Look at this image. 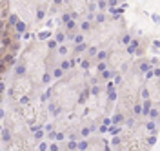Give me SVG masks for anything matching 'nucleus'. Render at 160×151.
Instances as JSON below:
<instances>
[{
	"mask_svg": "<svg viewBox=\"0 0 160 151\" xmlns=\"http://www.w3.org/2000/svg\"><path fill=\"white\" fill-rule=\"evenodd\" d=\"M47 148L51 151H58V144H51V146H47Z\"/></svg>",
	"mask_w": 160,
	"mask_h": 151,
	"instance_id": "c03bdc74",
	"label": "nucleus"
},
{
	"mask_svg": "<svg viewBox=\"0 0 160 151\" xmlns=\"http://www.w3.org/2000/svg\"><path fill=\"white\" fill-rule=\"evenodd\" d=\"M67 138H69V140H77V133H69Z\"/></svg>",
	"mask_w": 160,
	"mask_h": 151,
	"instance_id": "a18cd8bd",
	"label": "nucleus"
},
{
	"mask_svg": "<svg viewBox=\"0 0 160 151\" xmlns=\"http://www.w3.org/2000/svg\"><path fill=\"white\" fill-rule=\"evenodd\" d=\"M7 20H9V26H15V24H17L20 18L17 17V15H9V18H7Z\"/></svg>",
	"mask_w": 160,
	"mask_h": 151,
	"instance_id": "f3484780",
	"label": "nucleus"
},
{
	"mask_svg": "<svg viewBox=\"0 0 160 151\" xmlns=\"http://www.w3.org/2000/svg\"><path fill=\"white\" fill-rule=\"evenodd\" d=\"M122 42H124V44H126V46H127V44L131 42V35H124V37H122Z\"/></svg>",
	"mask_w": 160,
	"mask_h": 151,
	"instance_id": "72a5a7b5",
	"label": "nucleus"
},
{
	"mask_svg": "<svg viewBox=\"0 0 160 151\" xmlns=\"http://www.w3.org/2000/svg\"><path fill=\"white\" fill-rule=\"evenodd\" d=\"M142 98H149V91H147V89H144V91H142Z\"/></svg>",
	"mask_w": 160,
	"mask_h": 151,
	"instance_id": "49530a36",
	"label": "nucleus"
},
{
	"mask_svg": "<svg viewBox=\"0 0 160 151\" xmlns=\"http://www.w3.org/2000/svg\"><path fill=\"white\" fill-rule=\"evenodd\" d=\"M98 71H104V69H107V64H106V60H100L98 62V66H97Z\"/></svg>",
	"mask_w": 160,
	"mask_h": 151,
	"instance_id": "aec40b11",
	"label": "nucleus"
},
{
	"mask_svg": "<svg viewBox=\"0 0 160 151\" xmlns=\"http://www.w3.org/2000/svg\"><path fill=\"white\" fill-rule=\"evenodd\" d=\"M146 128H147V131H155V129H157V124H155V122H147Z\"/></svg>",
	"mask_w": 160,
	"mask_h": 151,
	"instance_id": "c85d7f7f",
	"label": "nucleus"
},
{
	"mask_svg": "<svg viewBox=\"0 0 160 151\" xmlns=\"http://www.w3.org/2000/svg\"><path fill=\"white\" fill-rule=\"evenodd\" d=\"M89 29H91V22H89V20H84L82 22V31H89Z\"/></svg>",
	"mask_w": 160,
	"mask_h": 151,
	"instance_id": "412c9836",
	"label": "nucleus"
},
{
	"mask_svg": "<svg viewBox=\"0 0 160 151\" xmlns=\"http://www.w3.org/2000/svg\"><path fill=\"white\" fill-rule=\"evenodd\" d=\"M2 138H4V142H9V140H11V135H9V129H2Z\"/></svg>",
	"mask_w": 160,
	"mask_h": 151,
	"instance_id": "dca6fc26",
	"label": "nucleus"
},
{
	"mask_svg": "<svg viewBox=\"0 0 160 151\" xmlns=\"http://www.w3.org/2000/svg\"><path fill=\"white\" fill-rule=\"evenodd\" d=\"M100 93V88H98V86H95V88L91 89V95H98Z\"/></svg>",
	"mask_w": 160,
	"mask_h": 151,
	"instance_id": "a19ab883",
	"label": "nucleus"
},
{
	"mask_svg": "<svg viewBox=\"0 0 160 151\" xmlns=\"http://www.w3.org/2000/svg\"><path fill=\"white\" fill-rule=\"evenodd\" d=\"M4 117V111H2V109H0V118H2Z\"/></svg>",
	"mask_w": 160,
	"mask_h": 151,
	"instance_id": "5fc2aeb1",
	"label": "nucleus"
},
{
	"mask_svg": "<svg viewBox=\"0 0 160 151\" xmlns=\"http://www.w3.org/2000/svg\"><path fill=\"white\" fill-rule=\"evenodd\" d=\"M0 104H2V93H0Z\"/></svg>",
	"mask_w": 160,
	"mask_h": 151,
	"instance_id": "6e6d98bb",
	"label": "nucleus"
},
{
	"mask_svg": "<svg viewBox=\"0 0 160 151\" xmlns=\"http://www.w3.org/2000/svg\"><path fill=\"white\" fill-rule=\"evenodd\" d=\"M97 6H98L100 11H104V9L107 7V2H106V0H98V4H97Z\"/></svg>",
	"mask_w": 160,
	"mask_h": 151,
	"instance_id": "4be33fe9",
	"label": "nucleus"
},
{
	"mask_svg": "<svg viewBox=\"0 0 160 151\" xmlns=\"http://www.w3.org/2000/svg\"><path fill=\"white\" fill-rule=\"evenodd\" d=\"M58 53H60V55H66V53H67V47L64 46V44H58Z\"/></svg>",
	"mask_w": 160,
	"mask_h": 151,
	"instance_id": "cd10ccee",
	"label": "nucleus"
},
{
	"mask_svg": "<svg viewBox=\"0 0 160 151\" xmlns=\"http://www.w3.org/2000/svg\"><path fill=\"white\" fill-rule=\"evenodd\" d=\"M38 149H40V151H46V149H47V144H46V142H40V144H38Z\"/></svg>",
	"mask_w": 160,
	"mask_h": 151,
	"instance_id": "4c0bfd02",
	"label": "nucleus"
},
{
	"mask_svg": "<svg viewBox=\"0 0 160 151\" xmlns=\"http://www.w3.org/2000/svg\"><path fill=\"white\" fill-rule=\"evenodd\" d=\"M86 49H87V46H86L84 42H82V44H75V53H77V55H78V53H84Z\"/></svg>",
	"mask_w": 160,
	"mask_h": 151,
	"instance_id": "6e6552de",
	"label": "nucleus"
},
{
	"mask_svg": "<svg viewBox=\"0 0 160 151\" xmlns=\"http://www.w3.org/2000/svg\"><path fill=\"white\" fill-rule=\"evenodd\" d=\"M49 35H51L49 31H42V33L38 35V38H40V40H47V38H49Z\"/></svg>",
	"mask_w": 160,
	"mask_h": 151,
	"instance_id": "a878e982",
	"label": "nucleus"
},
{
	"mask_svg": "<svg viewBox=\"0 0 160 151\" xmlns=\"http://www.w3.org/2000/svg\"><path fill=\"white\" fill-rule=\"evenodd\" d=\"M80 135H82V137H89V135H91V129H89V128H84L82 131H80Z\"/></svg>",
	"mask_w": 160,
	"mask_h": 151,
	"instance_id": "2f4dec72",
	"label": "nucleus"
},
{
	"mask_svg": "<svg viewBox=\"0 0 160 151\" xmlns=\"http://www.w3.org/2000/svg\"><path fill=\"white\" fill-rule=\"evenodd\" d=\"M133 111L137 113V115H140V113H142V106H140V104H137V106L133 108Z\"/></svg>",
	"mask_w": 160,
	"mask_h": 151,
	"instance_id": "c9c22d12",
	"label": "nucleus"
},
{
	"mask_svg": "<svg viewBox=\"0 0 160 151\" xmlns=\"http://www.w3.org/2000/svg\"><path fill=\"white\" fill-rule=\"evenodd\" d=\"M86 51H87V57H89V58H93L95 55H97V51H98V47H95V46H91V47H87Z\"/></svg>",
	"mask_w": 160,
	"mask_h": 151,
	"instance_id": "ddd939ff",
	"label": "nucleus"
},
{
	"mask_svg": "<svg viewBox=\"0 0 160 151\" xmlns=\"http://www.w3.org/2000/svg\"><path fill=\"white\" fill-rule=\"evenodd\" d=\"M11 46V38L7 37V35H4V38H2V47L6 49V47H9Z\"/></svg>",
	"mask_w": 160,
	"mask_h": 151,
	"instance_id": "2eb2a0df",
	"label": "nucleus"
},
{
	"mask_svg": "<svg viewBox=\"0 0 160 151\" xmlns=\"http://www.w3.org/2000/svg\"><path fill=\"white\" fill-rule=\"evenodd\" d=\"M67 20H71V15H69V13H64V15H62V20H60V22H62V24H66Z\"/></svg>",
	"mask_w": 160,
	"mask_h": 151,
	"instance_id": "c756f323",
	"label": "nucleus"
},
{
	"mask_svg": "<svg viewBox=\"0 0 160 151\" xmlns=\"http://www.w3.org/2000/svg\"><path fill=\"white\" fill-rule=\"evenodd\" d=\"M118 144H120V138L115 137V138H113V146H118Z\"/></svg>",
	"mask_w": 160,
	"mask_h": 151,
	"instance_id": "8fccbe9b",
	"label": "nucleus"
},
{
	"mask_svg": "<svg viewBox=\"0 0 160 151\" xmlns=\"http://www.w3.org/2000/svg\"><path fill=\"white\" fill-rule=\"evenodd\" d=\"M104 126H111V118H104Z\"/></svg>",
	"mask_w": 160,
	"mask_h": 151,
	"instance_id": "603ef678",
	"label": "nucleus"
},
{
	"mask_svg": "<svg viewBox=\"0 0 160 151\" xmlns=\"http://www.w3.org/2000/svg\"><path fill=\"white\" fill-rule=\"evenodd\" d=\"M67 149H77V140H69V142H67Z\"/></svg>",
	"mask_w": 160,
	"mask_h": 151,
	"instance_id": "7c9ffc66",
	"label": "nucleus"
},
{
	"mask_svg": "<svg viewBox=\"0 0 160 151\" xmlns=\"http://www.w3.org/2000/svg\"><path fill=\"white\" fill-rule=\"evenodd\" d=\"M140 106H142V113H140V115H146V117H147V111H149V108H151V100L144 98V102L140 104Z\"/></svg>",
	"mask_w": 160,
	"mask_h": 151,
	"instance_id": "20e7f679",
	"label": "nucleus"
},
{
	"mask_svg": "<svg viewBox=\"0 0 160 151\" xmlns=\"http://www.w3.org/2000/svg\"><path fill=\"white\" fill-rule=\"evenodd\" d=\"M15 29H17V33H20V35H22L24 31H26V24H24V22H20V20H18V22L15 24Z\"/></svg>",
	"mask_w": 160,
	"mask_h": 151,
	"instance_id": "1a4fd4ad",
	"label": "nucleus"
},
{
	"mask_svg": "<svg viewBox=\"0 0 160 151\" xmlns=\"http://www.w3.org/2000/svg\"><path fill=\"white\" fill-rule=\"evenodd\" d=\"M118 4V0H107V6H111V7H115Z\"/></svg>",
	"mask_w": 160,
	"mask_h": 151,
	"instance_id": "79ce46f5",
	"label": "nucleus"
},
{
	"mask_svg": "<svg viewBox=\"0 0 160 151\" xmlns=\"http://www.w3.org/2000/svg\"><path fill=\"white\" fill-rule=\"evenodd\" d=\"M124 120H126V117H124L122 113H117V115L111 118V124H113V126H120V124H124Z\"/></svg>",
	"mask_w": 160,
	"mask_h": 151,
	"instance_id": "7ed1b4c3",
	"label": "nucleus"
},
{
	"mask_svg": "<svg viewBox=\"0 0 160 151\" xmlns=\"http://www.w3.org/2000/svg\"><path fill=\"white\" fill-rule=\"evenodd\" d=\"M55 40H57V42H58V44H64V42H66V40H67V38H66V33H62V31H58L57 35H55Z\"/></svg>",
	"mask_w": 160,
	"mask_h": 151,
	"instance_id": "0eeeda50",
	"label": "nucleus"
},
{
	"mask_svg": "<svg viewBox=\"0 0 160 151\" xmlns=\"http://www.w3.org/2000/svg\"><path fill=\"white\" fill-rule=\"evenodd\" d=\"M6 69H7V66L2 62V60H0V73H6Z\"/></svg>",
	"mask_w": 160,
	"mask_h": 151,
	"instance_id": "58836bf2",
	"label": "nucleus"
},
{
	"mask_svg": "<svg viewBox=\"0 0 160 151\" xmlns=\"http://www.w3.org/2000/svg\"><path fill=\"white\" fill-rule=\"evenodd\" d=\"M95 57H97L98 62H100V60H106V58H107V51H106V49H98Z\"/></svg>",
	"mask_w": 160,
	"mask_h": 151,
	"instance_id": "39448f33",
	"label": "nucleus"
},
{
	"mask_svg": "<svg viewBox=\"0 0 160 151\" xmlns=\"http://www.w3.org/2000/svg\"><path fill=\"white\" fill-rule=\"evenodd\" d=\"M57 46H58V42H57V40H49V44H47V47H49V49H55Z\"/></svg>",
	"mask_w": 160,
	"mask_h": 151,
	"instance_id": "f704fd0d",
	"label": "nucleus"
},
{
	"mask_svg": "<svg viewBox=\"0 0 160 151\" xmlns=\"http://www.w3.org/2000/svg\"><path fill=\"white\" fill-rule=\"evenodd\" d=\"M109 131H111L113 135H117V133L120 131V126H118V128H117V126H113V128H111V129H109Z\"/></svg>",
	"mask_w": 160,
	"mask_h": 151,
	"instance_id": "ea45409f",
	"label": "nucleus"
},
{
	"mask_svg": "<svg viewBox=\"0 0 160 151\" xmlns=\"http://www.w3.org/2000/svg\"><path fill=\"white\" fill-rule=\"evenodd\" d=\"M147 69H151V64H149V62H142V64H140V71L146 73Z\"/></svg>",
	"mask_w": 160,
	"mask_h": 151,
	"instance_id": "6ab92c4d",
	"label": "nucleus"
},
{
	"mask_svg": "<svg viewBox=\"0 0 160 151\" xmlns=\"http://www.w3.org/2000/svg\"><path fill=\"white\" fill-rule=\"evenodd\" d=\"M100 73H102V78H104V80H109V78L113 77V75H111V71H109V69H104V71H100Z\"/></svg>",
	"mask_w": 160,
	"mask_h": 151,
	"instance_id": "a211bd4d",
	"label": "nucleus"
},
{
	"mask_svg": "<svg viewBox=\"0 0 160 151\" xmlns=\"http://www.w3.org/2000/svg\"><path fill=\"white\" fill-rule=\"evenodd\" d=\"M53 138H57V140H64V138H66V135H64V133H55V137Z\"/></svg>",
	"mask_w": 160,
	"mask_h": 151,
	"instance_id": "e433bc0d",
	"label": "nucleus"
},
{
	"mask_svg": "<svg viewBox=\"0 0 160 151\" xmlns=\"http://www.w3.org/2000/svg\"><path fill=\"white\" fill-rule=\"evenodd\" d=\"M80 64H82V67H84V69H87L89 66H91V62H89V58H84V60H82V62H80Z\"/></svg>",
	"mask_w": 160,
	"mask_h": 151,
	"instance_id": "473e14b6",
	"label": "nucleus"
},
{
	"mask_svg": "<svg viewBox=\"0 0 160 151\" xmlns=\"http://www.w3.org/2000/svg\"><path fill=\"white\" fill-rule=\"evenodd\" d=\"M66 29H67V31H77V22H75L73 18L67 20V22H66Z\"/></svg>",
	"mask_w": 160,
	"mask_h": 151,
	"instance_id": "423d86ee",
	"label": "nucleus"
},
{
	"mask_svg": "<svg viewBox=\"0 0 160 151\" xmlns=\"http://www.w3.org/2000/svg\"><path fill=\"white\" fill-rule=\"evenodd\" d=\"M62 2L64 0H55V6H62Z\"/></svg>",
	"mask_w": 160,
	"mask_h": 151,
	"instance_id": "864d4df0",
	"label": "nucleus"
},
{
	"mask_svg": "<svg viewBox=\"0 0 160 151\" xmlns=\"http://www.w3.org/2000/svg\"><path fill=\"white\" fill-rule=\"evenodd\" d=\"M37 17H38V20L44 17V9H38V15H37Z\"/></svg>",
	"mask_w": 160,
	"mask_h": 151,
	"instance_id": "3c124183",
	"label": "nucleus"
},
{
	"mask_svg": "<svg viewBox=\"0 0 160 151\" xmlns=\"http://www.w3.org/2000/svg\"><path fill=\"white\" fill-rule=\"evenodd\" d=\"M124 122H126L127 126H133V124H135V120H133V118H127V120H124Z\"/></svg>",
	"mask_w": 160,
	"mask_h": 151,
	"instance_id": "de8ad7c7",
	"label": "nucleus"
},
{
	"mask_svg": "<svg viewBox=\"0 0 160 151\" xmlns=\"http://www.w3.org/2000/svg\"><path fill=\"white\" fill-rule=\"evenodd\" d=\"M2 62L6 64V66H13L15 64V53H6L4 58H2Z\"/></svg>",
	"mask_w": 160,
	"mask_h": 151,
	"instance_id": "f03ea898",
	"label": "nucleus"
},
{
	"mask_svg": "<svg viewBox=\"0 0 160 151\" xmlns=\"http://www.w3.org/2000/svg\"><path fill=\"white\" fill-rule=\"evenodd\" d=\"M60 67H62L64 71H66V69H69V67H73L71 60H62V62H60Z\"/></svg>",
	"mask_w": 160,
	"mask_h": 151,
	"instance_id": "4468645a",
	"label": "nucleus"
},
{
	"mask_svg": "<svg viewBox=\"0 0 160 151\" xmlns=\"http://www.w3.org/2000/svg\"><path fill=\"white\" fill-rule=\"evenodd\" d=\"M4 91H6V84L0 82V93H4Z\"/></svg>",
	"mask_w": 160,
	"mask_h": 151,
	"instance_id": "09e8293b",
	"label": "nucleus"
},
{
	"mask_svg": "<svg viewBox=\"0 0 160 151\" xmlns=\"http://www.w3.org/2000/svg\"><path fill=\"white\" fill-rule=\"evenodd\" d=\"M104 20H106V17H104V15H102V13H98V15H97V17H95V22H98V24H102V22H104Z\"/></svg>",
	"mask_w": 160,
	"mask_h": 151,
	"instance_id": "bb28decb",
	"label": "nucleus"
},
{
	"mask_svg": "<svg viewBox=\"0 0 160 151\" xmlns=\"http://www.w3.org/2000/svg\"><path fill=\"white\" fill-rule=\"evenodd\" d=\"M138 49H140V42H138L137 38H135V40L131 38V42L127 44V53H129V55H133V53H137Z\"/></svg>",
	"mask_w": 160,
	"mask_h": 151,
	"instance_id": "f257e3e1",
	"label": "nucleus"
},
{
	"mask_svg": "<svg viewBox=\"0 0 160 151\" xmlns=\"http://www.w3.org/2000/svg\"><path fill=\"white\" fill-rule=\"evenodd\" d=\"M147 115H149V117H151L153 120H157V117H158V109H157V108H149Z\"/></svg>",
	"mask_w": 160,
	"mask_h": 151,
	"instance_id": "f8f14e48",
	"label": "nucleus"
},
{
	"mask_svg": "<svg viewBox=\"0 0 160 151\" xmlns=\"http://www.w3.org/2000/svg\"><path fill=\"white\" fill-rule=\"evenodd\" d=\"M113 78H115V84H117V86L122 84V77H113Z\"/></svg>",
	"mask_w": 160,
	"mask_h": 151,
	"instance_id": "37998d69",
	"label": "nucleus"
},
{
	"mask_svg": "<svg viewBox=\"0 0 160 151\" xmlns=\"http://www.w3.org/2000/svg\"><path fill=\"white\" fill-rule=\"evenodd\" d=\"M53 78H62L64 77V69L62 67H57V69H53V75H51Z\"/></svg>",
	"mask_w": 160,
	"mask_h": 151,
	"instance_id": "9d476101",
	"label": "nucleus"
},
{
	"mask_svg": "<svg viewBox=\"0 0 160 151\" xmlns=\"http://www.w3.org/2000/svg\"><path fill=\"white\" fill-rule=\"evenodd\" d=\"M73 42H75V44H82V42H84V37H82V35H75V37H73Z\"/></svg>",
	"mask_w": 160,
	"mask_h": 151,
	"instance_id": "b1692460",
	"label": "nucleus"
},
{
	"mask_svg": "<svg viewBox=\"0 0 160 151\" xmlns=\"http://www.w3.org/2000/svg\"><path fill=\"white\" fill-rule=\"evenodd\" d=\"M87 142H86V140H82V142H77V149H87Z\"/></svg>",
	"mask_w": 160,
	"mask_h": 151,
	"instance_id": "5701e85b",
	"label": "nucleus"
},
{
	"mask_svg": "<svg viewBox=\"0 0 160 151\" xmlns=\"http://www.w3.org/2000/svg\"><path fill=\"white\" fill-rule=\"evenodd\" d=\"M106 2H107V0H106Z\"/></svg>",
	"mask_w": 160,
	"mask_h": 151,
	"instance_id": "4d7b16f0",
	"label": "nucleus"
},
{
	"mask_svg": "<svg viewBox=\"0 0 160 151\" xmlns=\"http://www.w3.org/2000/svg\"><path fill=\"white\" fill-rule=\"evenodd\" d=\"M51 78H53V77H51L49 73H44V77H42V82H44V84H49V82H51Z\"/></svg>",
	"mask_w": 160,
	"mask_h": 151,
	"instance_id": "393cba45",
	"label": "nucleus"
},
{
	"mask_svg": "<svg viewBox=\"0 0 160 151\" xmlns=\"http://www.w3.org/2000/svg\"><path fill=\"white\" fill-rule=\"evenodd\" d=\"M15 73H17L18 77H22V75L26 73V66H24V64H18V66H17V69H15Z\"/></svg>",
	"mask_w": 160,
	"mask_h": 151,
	"instance_id": "9b49d317",
	"label": "nucleus"
}]
</instances>
